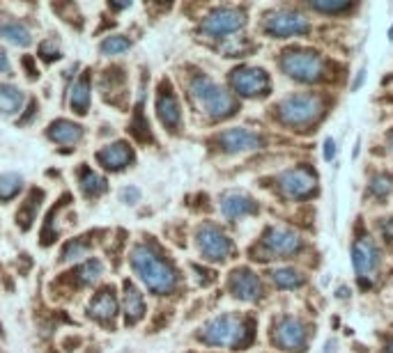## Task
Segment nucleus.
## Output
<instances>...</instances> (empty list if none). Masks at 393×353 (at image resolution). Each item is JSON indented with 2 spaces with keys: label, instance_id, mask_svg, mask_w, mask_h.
I'll return each mask as SVG.
<instances>
[{
  "label": "nucleus",
  "instance_id": "f257e3e1",
  "mask_svg": "<svg viewBox=\"0 0 393 353\" xmlns=\"http://www.w3.org/2000/svg\"><path fill=\"white\" fill-rule=\"evenodd\" d=\"M131 266L152 294H173L177 287V271L149 246H136L131 250Z\"/></svg>",
  "mask_w": 393,
  "mask_h": 353
},
{
  "label": "nucleus",
  "instance_id": "f03ea898",
  "mask_svg": "<svg viewBox=\"0 0 393 353\" xmlns=\"http://www.w3.org/2000/svg\"><path fill=\"white\" fill-rule=\"evenodd\" d=\"M198 340L210 347L241 349L253 340V321L235 314H221L207 321L198 333Z\"/></svg>",
  "mask_w": 393,
  "mask_h": 353
},
{
  "label": "nucleus",
  "instance_id": "7ed1b4c3",
  "mask_svg": "<svg viewBox=\"0 0 393 353\" xmlns=\"http://www.w3.org/2000/svg\"><path fill=\"white\" fill-rule=\"evenodd\" d=\"M191 97L212 120H226L237 111V101L230 92L207 76H196L191 81Z\"/></svg>",
  "mask_w": 393,
  "mask_h": 353
},
{
  "label": "nucleus",
  "instance_id": "20e7f679",
  "mask_svg": "<svg viewBox=\"0 0 393 353\" xmlns=\"http://www.w3.org/2000/svg\"><path fill=\"white\" fill-rule=\"evenodd\" d=\"M278 64H281L283 74H288L292 81H299V83H318L322 81L327 71L325 57L313 48L283 50Z\"/></svg>",
  "mask_w": 393,
  "mask_h": 353
},
{
  "label": "nucleus",
  "instance_id": "39448f33",
  "mask_svg": "<svg viewBox=\"0 0 393 353\" xmlns=\"http://www.w3.org/2000/svg\"><path fill=\"white\" fill-rule=\"evenodd\" d=\"M278 120L285 126L306 128L322 115V99L313 92H295V95L281 99L278 104Z\"/></svg>",
  "mask_w": 393,
  "mask_h": 353
},
{
  "label": "nucleus",
  "instance_id": "423d86ee",
  "mask_svg": "<svg viewBox=\"0 0 393 353\" xmlns=\"http://www.w3.org/2000/svg\"><path fill=\"white\" fill-rule=\"evenodd\" d=\"M262 30L274 39H285L295 35H306L311 30V21L295 10H274L264 17Z\"/></svg>",
  "mask_w": 393,
  "mask_h": 353
},
{
  "label": "nucleus",
  "instance_id": "0eeeda50",
  "mask_svg": "<svg viewBox=\"0 0 393 353\" xmlns=\"http://www.w3.org/2000/svg\"><path fill=\"white\" fill-rule=\"evenodd\" d=\"M196 243H198L200 255H203L207 262H226L235 250L232 241L228 239V234L221 227L212 225V222H205V225L198 227Z\"/></svg>",
  "mask_w": 393,
  "mask_h": 353
},
{
  "label": "nucleus",
  "instance_id": "6e6552de",
  "mask_svg": "<svg viewBox=\"0 0 393 353\" xmlns=\"http://www.w3.org/2000/svg\"><path fill=\"white\" fill-rule=\"evenodd\" d=\"M230 85L239 97L246 99H258L269 95L271 90V78L260 67H237L230 74Z\"/></svg>",
  "mask_w": 393,
  "mask_h": 353
},
{
  "label": "nucleus",
  "instance_id": "1a4fd4ad",
  "mask_svg": "<svg viewBox=\"0 0 393 353\" xmlns=\"http://www.w3.org/2000/svg\"><path fill=\"white\" fill-rule=\"evenodd\" d=\"M246 23V14L239 7H217L203 19V32L210 37H226L241 30Z\"/></svg>",
  "mask_w": 393,
  "mask_h": 353
},
{
  "label": "nucleus",
  "instance_id": "9d476101",
  "mask_svg": "<svg viewBox=\"0 0 393 353\" xmlns=\"http://www.w3.org/2000/svg\"><path fill=\"white\" fill-rule=\"evenodd\" d=\"M352 266H354L356 278H359L363 285H368L370 278L375 276V271L380 269V248H377V243L370 239V236H361V239L354 241Z\"/></svg>",
  "mask_w": 393,
  "mask_h": 353
},
{
  "label": "nucleus",
  "instance_id": "9b49d317",
  "mask_svg": "<svg viewBox=\"0 0 393 353\" xmlns=\"http://www.w3.org/2000/svg\"><path fill=\"white\" fill-rule=\"evenodd\" d=\"M302 236L285 225H271L262 234V248L274 257H290L302 250Z\"/></svg>",
  "mask_w": 393,
  "mask_h": 353
},
{
  "label": "nucleus",
  "instance_id": "f8f14e48",
  "mask_svg": "<svg viewBox=\"0 0 393 353\" xmlns=\"http://www.w3.org/2000/svg\"><path fill=\"white\" fill-rule=\"evenodd\" d=\"M274 344L278 349L299 353L306 351V326L297 316H281L274 326Z\"/></svg>",
  "mask_w": 393,
  "mask_h": 353
},
{
  "label": "nucleus",
  "instance_id": "ddd939ff",
  "mask_svg": "<svg viewBox=\"0 0 393 353\" xmlns=\"http://www.w3.org/2000/svg\"><path fill=\"white\" fill-rule=\"evenodd\" d=\"M278 186H281L283 195L302 200V198H311L318 189V179L313 175V170L309 168H295L288 170L278 177Z\"/></svg>",
  "mask_w": 393,
  "mask_h": 353
},
{
  "label": "nucleus",
  "instance_id": "4468645a",
  "mask_svg": "<svg viewBox=\"0 0 393 353\" xmlns=\"http://www.w3.org/2000/svg\"><path fill=\"white\" fill-rule=\"evenodd\" d=\"M228 289L237 300H246V303H255L262 298V285L260 278L255 276L251 269L246 266H239L230 273L228 278Z\"/></svg>",
  "mask_w": 393,
  "mask_h": 353
},
{
  "label": "nucleus",
  "instance_id": "2eb2a0df",
  "mask_svg": "<svg viewBox=\"0 0 393 353\" xmlns=\"http://www.w3.org/2000/svg\"><path fill=\"white\" fill-rule=\"evenodd\" d=\"M219 147L226 151V154H241V151H253L260 149L264 145V138L260 133L251 131V128H228V131L219 133Z\"/></svg>",
  "mask_w": 393,
  "mask_h": 353
},
{
  "label": "nucleus",
  "instance_id": "dca6fc26",
  "mask_svg": "<svg viewBox=\"0 0 393 353\" xmlns=\"http://www.w3.org/2000/svg\"><path fill=\"white\" fill-rule=\"evenodd\" d=\"M156 115H159V122L170 131H177L182 124V111H180V104L170 90V85L163 81L159 85V95H156Z\"/></svg>",
  "mask_w": 393,
  "mask_h": 353
},
{
  "label": "nucleus",
  "instance_id": "f3484780",
  "mask_svg": "<svg viewBox=\"0 0 393 353\" xmlns=\"http://www.w3.org/2000/svg\"><path fill=\"white\" fill-rule=\"evenodd\" d=\"M97 161L99 165H104L106 170H125L127 165L134 163V149L129 147V142L118 140L113 145H106L104 149L97 151Z\"/></svg>",
  "mask_w": 393,
  "mask_h": 353
},
{
  "label": "nucleus",
  "instance_id": "a211bd4d",
  "mask_svg": "<svg viewBox=\"0 0 393 353\" xmlns=\"http://www.w3.org/2000/svg\"><path fill=\"white\" fill-rule=\"evenodd\" d=\"M221 211L228 220H237L241 216H255L258 213V202L253 198L244 195V193H226L223 198H221Z\"/></svg>",
  "mask_w": 393,
  "mask_h": 353
},
{
  "label": "nucleus",
  "instance_id": "6ab92c4d",
  "mask_svg": "<svg viewBox=\"0 0 393 353\" xmlns=\"http://www.w3.org/2000/svg\"><path fill=\"white\" fill-rule=\"evenodd\" d=\"M88 309H90V316H95L97 321L102 323L113 321V316L118 314V298H116L113 287H104L102 292H97L95 298L90 300Z\"/></svg>",
  "mask_w": 393,
  "mask_h": 353
},
{
  "label": "nucleus",
  "instance_id": "aec40b11",
  "mask_svg": "<svg viewBox=\"0 0 393 353\" xmlns=\"http://www.w3.org/2000/svg\"><path fill=\"white\" fill-rule=\"evenodd\" d=\"M125 289V296H122V305H125V321L127 326H136L143 316H145V298H143V294L136 289L134 283H127L122 285Z\"/></svg>",
  "mask_w": 393,
  "mask_h": 353
},
{
  "label": "nucleus",
  "instance_id": "412c9836",
  "mask_svg": "<svg viewBox=\"0 0 393 353\" xmlns=\"http://www.w3.org/2000/svg\"><path fill=\"white\" fill-rule=\"evenodd\" d=\"M46 135L58 145H76L83 138V126L74 124L69 120H55L51 126H48Z\"/></svg>",
  "mask_w": 393,
  "mask_h": 353
},
{
  "label": "nucleus",
  "instance_id": "4be33fe9",
  "mask_svg": "<svg viewBox=\"0 0 393 353\" xmlns=\"http://www.w3.org/2000/svg\"><path fill=\"white\" fill-rule=\"evenodd\" d=\"M69 104H71V111L76 115L88 113V108H90V71H83V76L74 83Z\"/></svg>",
  "mask_w": 393,
  "mask_h": 353
},
{
  "label": "nucleus",
  "instance_id": "5701e85b",
  "mask_svg": "<svg viewBox=\"0 0 393 353\" xmlns=\"http://www.w3.org/2000/svg\"><path fill=\"white\" fill-rule=\"evenodd\" d=\"M271 280H274V285L278 289H299L306 278L302 271L292 269V266H281V269H274L271 271Z\"/></svg>",
  "mask_w": 393,
  "mask_h": 353
},
{
  "label": "nucleus",
  "instance_id": "b1692460",
  "mask_svg": "<svg viewBox=\"0 0 393 353\" xmlns=\"http://www.w3.org/2000/svg\"><path fill=\"white\" fill-rule=\"evenodd\" d=\"M24 108V92L14 85H0V113L17 115Z\"/></svg>",
  "mask_w": 393,
  "mask_h": 353
},
{
  "label": "nucleus",
  "instance_id": "393cba45",
  "mask_svg": "<svg viewBox=\"0 0 393 353\" xmlns=\"http://www.w3.org/2000/svg\"><path fill=\"white\" fill-rule=\"evenodd\" d=\"M0 37L5 41H10L14 46H28L30 44V30L19 23V21H7V23H0Z\"/></svg>",
  "mask_w": 393,
  "mask_h": 353
},
{
  "label": "nucleus",
  "instance_id": "a878e982",
  "mask_svg": "<svg viewBox=\"0 0 393 353\" xmlns=\"http://www.w3.org/2000/svg\"><path fill=\"white\" fill-rule=\"evenodd\" d=\"M42 198H44V193H42V191H33L30 195H28V200L24 202V204H21L19 213H17V222L21 225V229H30L35 216H37V211H39Z\"/></svg>",
  "mask_w": 393,
  "mask_h": 353
},
{
  "label": "nucleus",
  "instance_id": "bb28decb",
  "mask_svg": "<svg viewBox=\"0 0 393 353\" xmlns=\"http://www.w3.org/2000/svg\"><path fill=\"white\" fill-rule=\"evenodd\" d=\"M81 191L88 198H99L102 193H106V179L99 177L97 172L83 168L81 170Z\"/></svg>",
  "mask_w": 393,
  "mask_h": 353
},
{
  "label": "nucleus",
  "instance_id": "cd10ccee",
  "mask_svg": "<svg viewBox=\"0 0 393 353\" xmlns=\"http://www.w3.org/2000/svg\"><path fill=\"white\" fill-rule=\"evenodd\" d=\"M24 189V179L19 175H14V172H5V175H0V202H10L14 200Z\"/></svg>",
  "mask_w": 393,
  "mask_h": 353
},
{
  "label": "nucleus",
  "instance_id": "c85d7f7f",
  "mask_svg": "<svg viewBox=\"0 0 393 353\" xmlns=\"http://www.w3.org/2000/svg\"><path fill=\"white\" fill-rule=\"evenodd\" d=\"M102 273H104L102 262H99V259H88V262L81 264L76 269V278H78V283H81V285H90V283H95Z\"/></svg>",
  "mask_w": 393,
  "mask_h": 353
},
{
  "label": "nucleus",
  "instance_id": "c756f323",
  "mask_svg": "<svg viewBox=\"0 0 393 353\" xmlns=\"http://www.w3.org/2000/svg\"><path fill=\"white\" fill-rule=\"evenodd\" d=\"M131 135L138 142H149L152 140V133H149V124L143 117V104L136 106V113H134V122H131Z\"/></svg>",
  "mask_w": 393,
  "mask_h": 353
},
{
  "label": "nucleus",
  "instance_id": "7c9ffc66",
  "mask_svg": "<svg viewBox=\"0 0 393 353\" xmlns=\"http://www.w3.org/2000/svg\"><path fill=\"white\" fill-rule=\"evenodd\" d=\"M309 5L316 12H322V14H340V12H347L354 7L349 0H311Z\"/></svg>",
  "mask_w": 393,
  "mask_h": 353
},
{
  "label": "nucleus",
  "instance_id": "2f4dec72",
  "mask_svg": "<svg viewBox=\"0 0 393 353\" xmlns=\"http://www.w3.org/2000/svg\"><path fill=\"white\" fill-rule=\"evenodd\" d=\"M131 48V41L125 37V35H111L102 41V53L104 55H120L125 50Z\"/></svg>",
  "mask_w": 393,
  "mask_h": 353
},
{
  "label": "nucleus",
  "instance_id": "473e14b6",
  "mask_svg": "<svg viewBox=\"0 0 393 353\" xmlns=\"http://www.w3.org/2000/svg\"><path fill=\"white\" fill-rule=\"evenodd\" d=\"M393 191V177L387 175V172H380V175H375L373 179H370V193H373L375 198H389Z\"/></svg>",
  "mask_w": 393,
  "mask_h": 353
},
{
  "label": "nucleus",
  "instance_id": "72a5a7b5",
  "mask_svg": "<svg viewBox=\"0 0 393 353\" xmlns=\"http://www.w3.org/2000/svg\"><path fill=\"white\" fill-rule=\"evenodd\" d=\"M90 252V243H85L81 239H74V241H69L65 250H62V262H71V259H81L85 257Z\"/></svg>",
  "mask_w": 393,
  "mask_h": 353
},
{
  "label": "nucleus",
  "instance_id": "f704fd0d",
  "mask_svg": "<svg viewBox=\"0 0 393 353\" xmlns=\"http://www.w3.org/2000/svg\"><path fill=\"white\" fill-rule=\"evenodd\" d=\"M39 55L44 57L46 62L58 60V57H60V48L55 46V41H44V44L39 46Z\"/></svg>",
  "mask_w": 393,
  "mask_h": 353
},
{
  "label": "nucleus",
  "instance_id": "c9c22d12",
  "mask_svg": "<svg viewBox=\"0 0 393 353\" xmlns=\"http://www.w3.org/2000/svg\"><path fill=\"white\" fill-rule=\"evenodd\" d=\"M380 234H382L384 241L393 246V218H382L380 220Z\"/></svg>",
  "mask_w": 393,
  "mask_h": 353
},
{
  "label": "nucleus",
  "instance_id": "e433bc0d",
  "mask_svg": "<svg viewBox=\"0 0 393 353\" xmlns=\"http://www.w3.org/2000/svg\"><path fill=\"white\" fill-rule=\"evenodd\" d=\"M120 198H122L125 204H136V202L140 200V191H138V189H134V186H131V189H125V191H122V195H120Z\"/></svg>",
  "mask_w": 393,
  "mask_h": 353
},
{
  "label": "nucleus",
  "instance_id": "4c0bfd02",
  "mask_svg": "<svg viewBox=\"0 0 393 353\" xmlns=\"http://www.w3.org/2000/svg\"><path fill=\"white\" fill-rule=\"evenodd\" d=\"M12 71V64H10V57L3 48H0V74H10Z\"/></svg>",
  "mask_w": 393,
  "mask_h": 353
},
{
  "label": "nucleus",
  "instance_id": "58836bf2",
  "mask_svg": "<svg viewBox=\"0 0 393 353\" xmlns=\"http://www.w3.org/2000/svg\"><path fill=\"white\" fill-rule=\"evenodd\" d=\"M333 154H336V142H333V138H327V142H325V161H331Z\"/></svg>",
  "mask_w": 393,
  "mask_h": 353
},
{
  "label": "nucleus",
  "instance_id": "ea45409f",
  "mask_svg": "<svg viewBox=\"0 0 393 353\" xmlns=\"http://www.w3.org/2000/svg\"><path fill=\"white\" fill-rule=\"evenodd\" d=\"M24 64L28 67V71H30V74H28L30 78H37V76H39V71L33 67V57H24Z\"/></svg>",
  "mask_w": 393,
  "mask_h": 353
},
{
  "label": "nucleus",
  "instance_id": "a19ab883",
  "mask_svg": "<svg viewBox=\"0 0 393 353\" xmlns=\"http://www.w3.org/2000/svg\"><path fill=\"white\" fill-rule=\"evenodd\" d=\"M35 111H37V101H33L30 108H28V115H26V117H21V120H19V124H26V122L35 115Z\"/></svg>",
  "mask_w": 393,
  "mask_h": 353
},
{
  "label": "nucleus",
  "instance_id": "79ce46f5",
  "mask_svg": "<svg viewBox=\"0 0 393 353\" xmlns=\"http://www.w3.org/2000/svg\"><path fill=\"white\" fill-rule=\"evenodd\" d=\"M387 353H393V342H391L389 347H387Z\"/></svg>",
  "mask_w": 393,
  "mask_h": 353
},
{
  "label": "nucleus",
  "instance_id": "37998d69",
  "mask_svg": "<svg viewBox=\"0 0 393 353\" xmlns=\"http://www.w3.org/2000/svg\"><path fill=\"white\" fill-rule=\"evenodd\" d=\"M389 145H391V149H393V133L389 135Z\"/></svg>",
  "mask_w": 393,
  "mask_h": 353
}]
</instances>
